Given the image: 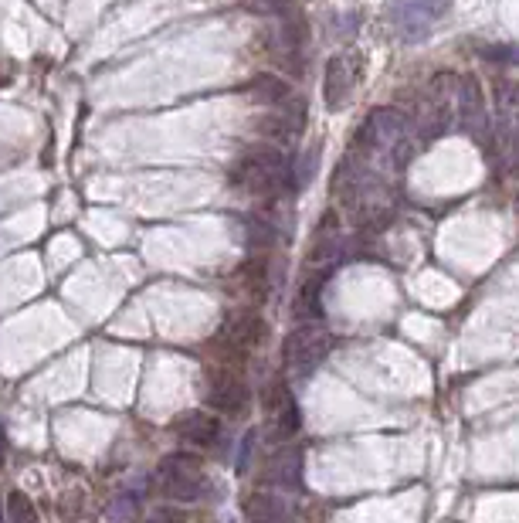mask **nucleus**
<instances>
[{
	"mask_svg": "<svg viewBox=\"0 0 519 523\" xmlns=\"http://www.w3.org/2000/svg\"><path fill=\"white\" fill-rule=\"evenodd\" d=\"M248 96L255 102H265V106H279V102H289V82L282 75H272V72H258L252 82H248Z\"/></svg>",
	"mask_w": 519,
	"mask_h": 523,
	"instance_id": "11",
	"label": "nucleus"
},
{
	"mask_svg": "<svg viewBox=\"0 0 519 523\" xmlns=\"http://www.w3.org/2000/svg\"><path fill=\"white\" fill-rule=\"evenodd\" d=\"M448 11V0H401L394 11L397 28L404 38H425V31Z\"/></svg>",
	"mask_w": 519,
	"mask_h": 523,
	"instance_id": "3",
	"label": "nucleus"
},
{
	"mask_svg": "<svg viewBox=\"0 0 519 523\" xmlns=\"http://www.w3.org/2000/svg\"><path fill=\"white\" fill-rule=\"evenodd\" d=\"M272 242H275V231L268 221L245 218V245L252 248V252H265V248H272Z\"/></svg>",
	"mask_w": 519,
	"mask_h": 523,
	"instance_id": "15",
	"label": "nucleus"
},
{
	"mask_svg": "<svg viewBox=\"0 0 519 523\" xmlns=\"http://www.w3.org/2000/svg\"><path fill=\"white\" fill-rule=\"evenodd\" d=\"M326 276H330V269H319L313 276H306L302 282L299 296H296V316L299 320H319V293H323L326 286Z\"/></svg>",
	"mask_w": 519,
	"mask_h": 523,
	"instance_id": "12",
	"label": "nucleus"
},
{
	"mask_svg": "<svg viewBox=\"0 0 519 523\" xmlns=\"http://www.w3.org/2000/svg\"><path fill=\"white\" fill-rule=\"evenodd\" d=\"M333 350V337L319 323L302 320V327L285 340V360L296 374H313Z\"/></svg>",
	"mask_w": 519,
	"mask_h": 523,
	"instance_id": "1",
	"label": "nucleus"
},
{
	"mask_svg": "<svg viewBox=\"0 0 519 523\" xmlns=\"http://www.w3.org/2000/svg\"><path fill=\"white\" fill-rule=\"evenodd\" d=\"M245 513L258 523H268V520H282L285 517V500L282 496H268V493H252L245 503Z\"/></svg>",
	"mask_w": 519,
	"mask_h": 523,
	"instance_id": "13",
	"label": "nucleus"
},
{
	"mask_svg": "<svg viewBox=\"0 0 519 523\" xmlns=\"http://www.w3.org/2000/svg\"><path fill=\"white\" fill-rule=\"evenodd\" d=\"M323 89H326V106L330 109L346 106V99H350V92H353V72H350V62H346V58H333V62L326 65Z\"/></svg>",
	"mask_w": 519,
	"mask_h": 523,
	"instance_id": "10",
	"label": "nucleus"
},
{
	"mask_svg": "<svg viewBox=\"0 0 519 523\" xmlns=\"http://www.w3.org/2000/svg\"><path fill=\"white\" fill-rule=\"evenodd\" d=\"M262 340H265V323L255 313H235L221 327V344L228 350H238V354H248Z\"/></svg>",
	"mask_w": 519,
	"mask_h": 523,
	"instance_id": "5",
	"label": "nucleus"
},
{
	"mask_svg": "<svg viewBox=\"0 0 519 523\" xmlns=\"http://www.w3.org/2000/svg\"><path fill=\"white\" fill-rule=\"evenodd\" d=\"M265 479L282 490H292V486L302 483V456L296 449H279L272 459L265 462Z\"/></svg>",
	"mask_w": 519,
	"mask_h": 523,
	"instance_id": "9",
	"label": "nucleus"
},
{
	"mask_svg": "<svg viewBox=\"0 0 519 523\" xmlns=\"http://www.w3.org/2000/svg\"><path fill=\"white\" fill-rule=\"evenodd\" d=\"M401 136H404V116L397 113V109H377L357 130V147H367V150L397 147Z\"/></svg>",
	"mask_w": 519,
	"mask_h": 523,
	"instance_id": "4",
	"label": "nucleus"
},
{
	"mask_svg": "<svg viewBox=\"0 0 519 523\" xmlns=\"http://www.w3.org/2000/svg\"><path fill=\"white\" fill-rule=\"evenodd\" d=\"M207 401H211V408L224 411V415H241V411L248 408V401H252V391H248L245 377H238L235 371H218L211 377V391H207Z\"/></svg>",
	"mask_w": 519,
	"mask_h": 523,
	"instance_id": "2",
	"label": "nucleus"
},
{
	"mask_svg": "<svg viewBox=\"0 0 519 523\" xmlns=\"http://www.w3.org/2000/svg\"><path fill=\"white\" fill-rule=\"evenodd\" d=\"M462 116H465V126H475V130H482V96H479V85L475 79H465L462 82Z\"/></svg>",
	"mask_w": 519,
	"mask_h": 523,
	"instance_id": "14",
	"label": "nucleus"
},
{
	"mask_svg": "<svg viewBox=\"0 0 519 523\" xmlns=\"http://www.w3.org/2000/svg\"><path fill=\"white\" fill-rule=\"evenodd\" d=\"M316 167H319V147H313V153H306V157L299 160V167H296V187H306L309 180L316 177Z\"/></svg>",
	"mask_w": 519,
	"mask_h": 523,
	"instance_id": "17",
	"label": "nucleus"
},
{
	"mask_svg": "<svg viewBox=\"0 0 519 523\" xmlns=\"http://www.w3.org/2000/svg\"><path fill=\"white\" fill-rule=\"evenodd\" d=\"M265 408H268V415H272V422H275V428H279L282 439H289V435L299 432V425H302L299 405L282 381H275L272 388L265 391Z\"/></svg>",
	"mask_w": 519,
	"mask_h": 523,
	"instance_id": "6",
	"label": "nucleus"
},
{
	"mask_svg": "<svg viewBox=\"0 0 519 523\" xmlns=\"http://www.w3.org/2000/svg\"><path fill=\"white\" fill-rule=\"evenodd\" d=\"M509 147H513V160L519 164V123L513 126V133H509Z\"/></svg>",
	"mask_w": 519,
	"mask_h": 523,
	"instance_id": "20",
	"label": "nucleus"
},
{
	"mask_svg": "<svg viewBox=\"0 0 519 523\" xmlns=\"http://www.w3.org/2000/svg\"><path fill=\"white\" fill-rule=\"evenodd\" d=\"M289 0H252V11H282Z\"/></svg>",
	"mask_w": 519,
	"mask_h": 523,
	"instance_id": "19",
	"label": "nucleus"
},
{
	"mask_svg": "<svg viewBox=\"0 0 519 523\" xmlns=\"http://www.w3.org/2000/svg\"><path fill=\"white\" fill-rule=\"evenodd\" d=\"M173 432L184 442L207 449V445L221 439V422L214 415H207V411H184L180 418H173Z\"/></svg>",
	"mask_w": 519,
	"mask_h": 523,
	"instance_id": "7",
	"label": "nucleus"
},
{
	"mask_svg": "<svg viewBox=\"0 0 519 523\" xmlns=\"http://www.w3.org/2000/svg\"><path fill=\"white\" fill-rule=\"evenodd\" d=\"M479 55L489 65H519V45H479Z\"/></svg>",
	"mask_w": 519,
	"mask_h": 523,
	"instance_id": "16",
	"label": "nucleus"
},
{
	"mask_svg": "<svg viewBox=\"0 0 519 523\" xmlns=\"http://www.w3.org/2000/svg\"><path fill=\"white\" fill-rule=\"evenodd\" d=\"M197 466L190 469H167V496L170 500H204V496L214 493L211 479H207L204 473H194Z\"/></svg>",
	"mask_w": 519,
	"mask_h": 523,
	"instance_id": "8",
	"label": "nucleus"
},
{
	"mask_svg": "<svg viewBox=\"0 0 519 523\" xmlns=\"http://www.w3.org/2000/svg\"><path fill=\"white\" fill-rule=\"evenodd\" d=\"M7 510H11L14 520H34V510H31V503H28V496H24V493H11Z\"/></svg>",
	"mask_w": 519,
	"mask_h": 523,
	"instance_id": "18",
	"label": "nucleus"
}]
</instances>
